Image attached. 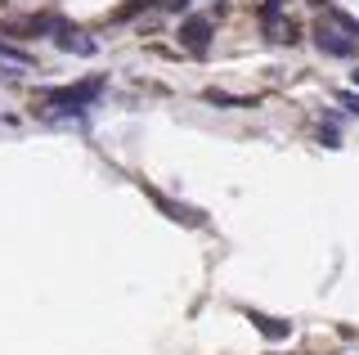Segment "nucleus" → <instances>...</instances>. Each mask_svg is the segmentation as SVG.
Wrapping results in <instances>:
<instances>
[{
    "label": "nucleus",
    "mask_w": 359,
    "mask_h": 355,
    "mask_svg": "<svg viewBox=\"0 0 359 355\" xmlns=\"http://www.w3.org/2000/svg\"><path fill=\"white\" fill-rule=\"evenodd\" d=\"M256 324H261V333H265V337H283V333H287V324H283V319H261V315H256Z\"/></svg>",
    "instance_id": "obj_6"
},
{
    "label": "nucleus",
    "mask_w": 359,
    "mask_h": 355,
    "mask_svg": "<svg viewBox=\"0 0 359 355\" xmlns=\"http://www.w3.org/2000/svg\"><path fill=\"white\" fill-rule=\"evenodd\" d=\"M95 95H99V81H86V86H76V91H54V95H50V104H63V108H81V104H90Z\"/></svg>",
    "instance_id": "obj_4"
},
{
    "label": "nucleus",
    "mask_w": 359,
    "mask_h": 355,
    "mask_svg": "<svg viewBox=\"0 0 359 355\" xmlns=\"http://www.w3.org/2000/svg\"><path fill=\"white\" fill-rule=\"evenodd\" d=\"M59 46H63V50H76V54H95V41L76 36V32H63V36H59Z\"/></svg>",
    "instance_id": "obj_5"
},
{
    "label": "nucleus",
    "mask_w": 359,
    "mask_h": 355,
    "mask_svg": "<svg viewBox=\"0 0 359 355\" xmlns=\"http://www.w3.org/2000/svg\"><path fill=\"white\" fill-rule=\"evenodd\" d=\"M355 86H359V68H355Z\"/></svg>",
    "instance_id": "obj_8"
},
{
    "label": "nucleus",
    "mask_w": 359,
    "mask_h": 355,
    "mask_svg": "<svg viewBox=\"0 0 359 355\" xmlns=\"http://www.w3.org/2000/svg\"><path fill=\"white\" fill-rule=\"evenodd\" d=\"M261 23H265V36L269 41H297V23L283 14V0H265V9H261Z\"/></svg>",
    "instance_id": "obj_2"
},
{
    "label": "nucleus",
    "mask_w": 359,
    "mask_h": 355,
    "mask_svg": "<svg viewBox=\"0 0 359 355\" xmlns=\"http://www.w3.org/2000/svg\"><path fill=\"white\" fill-rule=\"evenodd\" d=\"M207 36H211V23H207V18H189V23L180 27V41H184L194 54L207 50Z\"/></svg>",
    "instance_id": "obj_3"
},
{
    "label": "nucleus",
    "mask_w": 359,
    "mask_h": 355,
    "mask_svg": "<svg viewBox=\"0 0 359 355\" xmlns=\"http://www.w3.org/2000/svg\"><path fill=\"white\" fill-rule=\"evenodd\" d=\"M314 46H319L323 54H332V59H351V54L359 50V23H351L346 14L328 9V14L314 23Z\"/></svg>",
    "instance_id": "obj_1"
},
{
    "label": "nucleus",
    "mask_w": 359,
    "mask_h": 355,
    "mask_svg": "<svg viewBox=\"0 0 359 355\" xmlns=\"http://www.w3.org/2000/svg\"><path fill=\"white\" fill-rule=\"evenodd\" d=\"M341 104H346V108H351V113L359 117V95H341Z\"/></svg>",
    "instance_id": "obj_7"
}]
</instances>
